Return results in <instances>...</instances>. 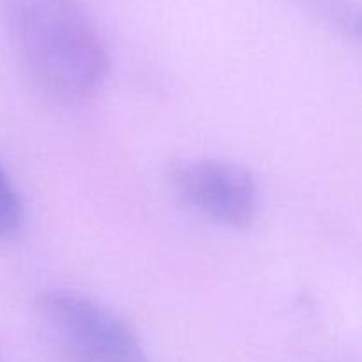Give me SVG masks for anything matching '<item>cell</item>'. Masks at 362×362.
I'll return each instance as SVG.
<instances>
[{"label":"cell","instance_id":"277c9868","mask_svg":"<svg viewBox=\"0 0 362 362\" xmlns=\"http://www.w3.org/2000/svg\"><path fill=\"white\" fill-rule=\"evenodd\" d=\"M23 225V207L9 175L0 165V239H13Z\"/></svg>","mask_w":362,"mask_h":362},{"label":"cell","instance_id":"3957f363","mask_svg":"<svg viewBox=\"0 0 362 362\" xmlns=\"http://www.w3.org/2000/svg\"><path fill=\"white\" fill-rule=\"evenodd\" d=\"M170 186L182 204L218 225L240 230L260 211V189L253 173L225 159H187L170 172Z\"/></svg>","mask_w":362,"mask_h":362},{"label":"cell","instance_id":"7a4b0ae2","mask_svg":"<svg viewBox=\"0 0 362 362\" xmlns=\"http://www.w3.org/2000/svg\"><path fill=\"white\" fill-rule=\"evenodd\" d=\"M35 313L46 341L62 362H147L136 331L85 293L48 290L39 296Z\"/></svg>","mask_w":362,"mask_h":362},{"label":"cell","instance_id":"6da1fadb","mask_svg":"<svg viewBox=\"0 0 362 362\" xmlns=\"http://www.w3.org/2000/svg\"><path fill=\"white\" fill-rule=\"evenodd\" d=\"M11 42L42 92L64 103L94 95L108 73V53L80 0H0Z\"/></svg>","mask_w":362,"mask_h":362}]
</instances>
